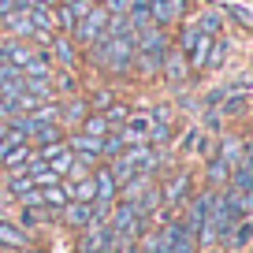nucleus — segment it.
<instances>
[{
	"instance_id": "obj_1",
	"label": "nucleus",
	"mask_w": 253,
	"mask_h": 253,
	"mask_svg": "<svg viewBox=\"0 0 253 253\" xmlns=\"http://www.w3.org/2000/svg\"><path fill=\"white\" fill-rule=\"evenodd\" d=\"M89 48H93V63L104 67V71H112V75L130 71V63H134V45H130V38H108V34H101Z\"/></svg>"
},
{
	"instance_id": "obj_2",
	"label": "nucleus",
	"mask_w": 253,
	"mask_h": 253,
	"mask_svg": "<svg viewBox=\"0 0 253 253\" xmlns=\"http://www.w3.org/2000/svg\"><path fill=\"white\" fill-rule=\"evenodd\" d=\"M145 223H149V216L138 212V205L116 198V205H112V212H108V227L116 231V238H130V242H138V238L145 235Z\"/></svg>"
},
{
	"instance_id": "obj_3",
	"label": "nucleus",
	"mask_w": 253,
	"mask_h": 253,
	"mask_svg": "<svg viewBox=\"0 0 253 253\" xmlns=\"http://www.w3.org/2000/svg\"><path fill=\"white\" fill-rule=\"evenodd\" d=\"M104 26H108V11H104V4H93V8L86 11V15L75 23V30H71V41L75 45H93L97 38L104 34Z\"/></svg>"
},
{
	"instance_id": "obj_4",
	"label": "nucleus",
	"mask_w": 253,
	"mask_h": 253,
	"mask_svg": "<svg viewBox=\"0 0 253 253\" xmlns=\"http://www.w3.org/2000/svg\"><path fill=\"white\" fill-rule=\"evenodd\" d=\"M130 45H134V56H164L168 48V30L164 26H145V30L130 34Z\"/></svg>"
},
{
	"instance_id": "obj_5",
	"label": "nucleus",
	"mask_w": 253,
	"mask_h": 253,
	"mask_svg": "<svg viewBox=\"0 0 253 253\" xmlns=\"http://www.w3.org/2000/svg\"><path fill=\"white\" fill-rule=\"evenodd\" d=\"M34 52H38V45H30V41H19V38H4L0 41V63H8V67H15V71H23L26 63L34 60Z\"/></svg>"
},
{
	"instance_id": "obj_6",
	"label": "nucleus",
	"mask_w": 253,
	"mask_h": 253,
	"mask_svg": "<svg viewBox=\"0 0 253 253\" xmlns=\"http://www.w3.org/2000/svg\"><path fill=\"white\" fill-rule=\"evenodd\" d=\"M160 71H164L168 82H175V86H182V82L190 79V60L182 48H164V56H160Z\"/></svg>"
},
{
	"instance_id": "obj_7",
	"label": "nucleus",
	"mask_w": 253,
	"mask_h": 253,
	"mask_svg": "<svg viewBox=\"0 0 253 253\" xmlns=\"http://www.w3.org/2000/svg\"><path fill=\"white\" fill-rule=\"evenodd\" d=\"M0 34L4 38H19V41H30L34 38V23H30V11L26 8H15L0 19Z\"/></svg>"
},
{
	"instance_id": "obj_8",
	"label": "nucleus",
	"mask_w": 253,
	"mask_h": 253,
	"mask_svg": "<svg viewBox=\"0 0 253 253\" xmlns=\"http://www.w3.org/2000/svg\"><path fill=\"white\" fill-rule=\"evenodd\" d=\"M149 15H153V26H171L182 19V0H149Z\"/></svg>"
},
{
	"instance_id": "obj_9",
	"label": "nucleus",
	"mask_w": 253,
	"mask_h": 253,
	"mask_svg": "<svg viewBox=\"0 0 253 253\" xmlns=\"http://www.w3.org/2000/svg\"><path fill=\"white\" fill-rule=\"evenodd\" d=\"M60 220L71 231H82L89 220H93V205H89V201H67V205L60 209Z\"/></svg>"
},
{
	"instance_id": "obj_10",
	"label": "nucleus",
	"mask_w": 253,
	"mask_h": 253,
	"mask_svg": "<svg viewBox=\"0 0 253 253\" xmlns=\"http://www.w3.org/2000/svg\"><path fill=\"white\" fill-rule=\"evenodd\" d=\"M89 101L86 97H67V101L60 104V126H82V119L89 116Z\"/></svg>"
},
{
	"instance_id": "obj_11",
	"label": "nucleus",
	"mask_w": 253,
	"mask_h": 253,
	"mask_svg": "<svg viewBox=\"0 0 253 253\" xmlns=\"http://www.w3.org/2000/svg\"><path fill=\"white\" fill-rule=\"evenodd\" d=\"M26 242H30V235H26L23 223H11V220H4V216H0V250L19 253Z\"/></svg>"
},
{
	"instance_id": "obj_12",
	"label": "nucleus",
	"mask_w": 253,
	"mask_h": 253,
	"mask_svg": "<svg viewBox=\"0 0 253 253\" xmlns=\"http://www.w3.org/2000/svg\"><path fill=\"white\" fill-rule=\"evenodd\" d=\"M52 63H60V67H75V63H79V56H75V41H71V34H56L52 38Z\"/></svg>"
},
{
	"instance_id": "obj_13",
	"label": "nucleus",
	"mask_w": 253,
	"mask_h": 253,
	"mask_svg": "<svg viewBox=\"0 0 253 253\" xmlns=\"http://www.w3.org/2000/svg\"><path fill=\"white\" fill-rule=\"evenodd\" d=\"M30 157H34V145H30V142L8 145V153L0 157V168H4V171H23V168L30 164Z\"/></svg>"
},
{
	"instance_id": "obj_14",
	"label": "nucleus",
	"mask_w": 253,
	"mask_h": 253,
	"mask_svg": "<svg viewBox=\"0 0 253 253\" xmlns=\"http://www.w3.org/2000/svg\"><path fill=\"white\" fill-rule=\"evenodd\" d=\"M67 198H71V201H93V198H97V179H93V171L79 175V179L67 186Z\"/></svg>"
},
{
	"instance_id": "obj_15",
	"label": "nucleus",
	"mask_w": 253,
	"mask_h": 253,
	"mask_svg": "<svg viewBox=\"0 0 253 253\" xmlns=\"http://www.w3.org/2000/svg\"><path fill=\"white\" fill-rule=\"evenodd\" d=\"M38 194H41V205H45L48 212H52V209L60 212V209L71 201V198H67V190H63L60 182H52V186H38Z\"/></svg>"
},
{
	"instance_id": "obj_16",
	"label": "nucleus",
	"mask_w": 253,
	"mask_h": 253,
	"mask_svg": "<svg viewBox=\"0 0 253 253\" xmlns=\"http://www.w3.org/2000/svg\"><path fill=\"white\" fill-rule=\"evenodd\" d=\"M186 190H190V179H186V175H175V179L160 190V198H164L168 205H179V201L186 198Z\"/></svg>"
},
{
	"instance_id": "obj_17",
	"label": "nucleus",
	"mask_w": 253,
	"mask_h": 253,
	"mask_svg": "<svg viewBox=\"0 0 253 253\" xmlns=\"http://www.w3.org/2000/svg\"><path fill=\"white\" fill-rule=\"evenodd\" d=\"M79 130H82V134H93V138H104L112 126H108V119H104V112H89V116L82 119Z\"/></svg>"
},
{
	"instance_id": "obj_18",
	"label": "nucleus",
	"mask_w": 253,
	"mask_h": 253,
	"mask_svg": "<svg viewBox=\"0 0 253 253\" xmlns=\"http://www.w3.org/2000/svg\"><path fill=\"white\" fill-rule=\"evenodd\" d=\"M23 89L38 101H52V79H23Z\"/></svg>"
},
{
	"instance_id": "obj_19",
	"label": "nucleus",
	"mask_w": 253,
	"mask_h": 253,
	"mask_svg": "<svg viewBox=\"0 0 253 253\" xmlns=\"http://www.w3.org/2000/svg\"><path fill=\"white\" fill-rule=\"evenodd\" d=\"M227 179H231V164L216 157L212 164H209V182H212V186H227Z\"/></svg>"
},
{
	"instance_id": "obj_20",
	"label": "nucleus",
	"mask_w": 253,
	"mask_h": 253,
	"mask_svg": "<svg viewBox=\"0 0 253 253\" xmlns=\"http://www.w3.org/2000/svg\"><path fill=\"white\" fill-rule=\"evenodd\" d=\"M194 26H198L201 34H209V38H216V34H220V11H205V15L201 19H194Z\"/></svg>"
},
{
	"instance_id": "obj_21",
	"label": "nucleus",
	"mask_w": 253,
	"mask_h": 253,
	"mask_svg": "<svg viewBox=\"0 0 253 253\" xmlns=\"http://www.w3.org/2000/svg\"><path fill=\"white\" fill-rule=\"evenodd\" d=\"M126 116H130V108H126V104H108V108H104V119H108L112 130H119V126L126 123Z\"/></svg>"
},
{
	"instance_id": "obj_22",
	"label": "nucleus",
	"mask_w": 253,
	"mask_h": 253,
	"mask_svg": "<svg viewBox=\"0 0 253 253\" xmlns=\"http://www.w3.org/2000/svg\"><path fill=\"white\" fill-rule=\"evenodd\" d=\"M220 160H227L231 168L242 160V145H238V138H223V145H220Z\"/></svg>"
},
{
	"instance_id": "obj_23",
	"label": "nucleus",
	"mask_w": 253,
	"mask_h": 253,
	"mask_svg": "<svg viewBox=\"0 0 253 253\" xmlns=\"http://www.w3.org/2000/svg\"><path fill=\"white\" fill-rule=\"evenodd\" d=\"M126 8H130V0H104V11H108V15H126Z\"/></svg>"
},
{
	"instance_id": "obj_24",
	"label": "nucleus",
	"mask_w": 253,
	"mask_h": 253,
	"mask_svg": "<svg viewBox=\"0 0 253 253\" xmlns=\"http://www.w3.org/2000/svg\"><path fill=\"white\" fill-rule=\"evenodd\" d=\"M19 253H45V250H41V246H30V242H26V246H23Z\"/></svg>"
},
{
	"instance_id": "obj_25",
	"label": "nucleus",
	"mask_w": 253,
	"mask_h": 253,
	"mask_svg": "<svg viewBox=\"0 0 253 253\" xmlns=\"http://www.w3.org/2000/svg\"><path fill=\"white\" fill-rule=\"evenodd\" d=\"M75 253H101V250H93V246H82V242H79V250H75Z\"/></svg>"
},
{
	"instance_id": "obj_26",
	"label": "nucleus",
	"mask_w": 253,
	"mask_h": 253,
	"mask_svg": "<svg viewBox=\"0 0 253 253\" xmlns=\"http://www.w3.org/2000/svg\"><path fill=\"white\" fill-rule=\"evenodd\" d=\"M11 4H15V8H30L34 0H11Z\"/></svg>"
},
{
	"instance_id": "obj_27",
	"label": "nucleus",
	"mask_w": 253,
	"mask_h": 253,
	"mask_svg": "<svg viewBox=\"0 0 253 253\" xmlns=\"http://www.w3.org/2000/svg\"><path fill=\"white\" fill-rule=\"evenodd\" d=\"M246 164L253 168V145H250V149H246Z\"/></svg>"
},
{
	"instance_id": "obj_28",
	"label": "nucleus",
	"mask_w": 253,
	"mask_h": 253,
	"mask_svg": "<svg viewBox=\"0 0 253 253\" xmlns=\"http://www.w3.org/2000/svg\"><path fill=\"white\" fill-rule=\"evenodd\" d=\"M0 253H11V250H0Z\"/></svg>"
}]
</instances>
